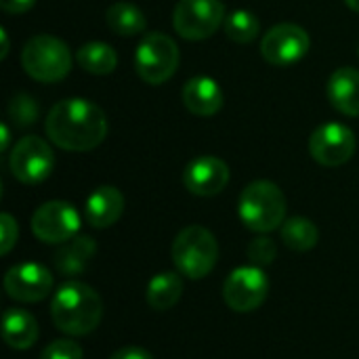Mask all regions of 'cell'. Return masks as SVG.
<instances>
[{"mask_svg":"<svg viewBox=\"0 0 359 359\" xmlns=\"http://www.w3.org/2000/svg\"><path fill=\"white\" fill-rule=\"evenodd\" d=\"M44 130L48 139L65 151H93L107 137V118L97 103L72 97L53 105Z\"/></svg>","mask_w":359,"mask_h":359,"instance_id":"1","label":"cell"},{"mask_svg":"<svg viewBox=\"0 0 359 359\" xmlns=\"http://www.w3.org/2000/svg\"><path fill=\"white\" fill-rule=\"evenodd\" d=\"M50 320L67 337H86L103 320V301L84 282H65L50 301Z\"/></svg>","mask_w":359,"mask_h":359,"instance_id":"2","label":"cell"},{"mask_svg":"<svg viewBox=\"0 0 359 359\" xmlns=\"http://www.w3.org/2000/svg\"><path fill=\"white\" fill-rule=\"evenodd\" d=\"M238 215L250 231L269 233L286 221V196L273 181H252L240 194Z\"/></svg>","mask_w":359,"mask_h":359,"instance_id":"3","label":"cell"},{"mask_svg":"<svg viewBox=\"0 0 359 359\" xmlns=\"http://www.w3.org/2000/svg\"><path fill=\"white\" fill-rule=\"evenodd\" d=\"M170 255L177 271L183 278L202 280L219 261V244L206 227L189 225L177 233Z\"/></svg>","mask_w":359,"mask_h":359,"instance_id":"4","label":"cell"},{"mask_svg":"<svg viewBox=\"0 0 359 359\" xmlns=\"http://www.w3.org/2000/svg\"><path fill=\"white\" fill-rule=\"evenodd\" d=\"M21 65L29 78L50 84L69 74L72 55L63 40L50 34H38L25 42L21 50Z\"/></svg>","mask_w":359,"mask_h":359,"instance_id":"5","label":"cell"},{"mask_svg":"<svg viewBox=\"0 0 359 359\" xmlns=\"http://www.w3.org/2000/svg\"><path fill=\"white\" fill-rule=\"evenodd\" d=\"M179 59L181 55L177 42L162 32H151L143 36L135 50V69L143 82L160 86L175 76Z\"/></svg>","mask_w":359,"mask_h":359,"instance_id":"6","label":"cell"},{"mask_svg":"<svg viewBox=\"0 0 359 359\" xmlns=\"http://www.w3.org/2000/svg\"><path fill=\"white\" fill-rule=\"evenodd\" d=\"M221 0H179L175 6V29L185 40H206L225 23Z\"/></svg>","mask_w":359,"mask_h":359,"instance_id":"7","label":"cell"},{"mask_svg":"<svg viewBox=\"0 0 359 359\" xmlns=\"http://www.w3.org/2000/svg\"><path fill=\"white\" fill-rule=\"evenodd\" d=\"M267 294H269L267 273L257 265L233 269L223 284V299L227 307L238 313H250L259 309L265 303Z\"/></svg>","mask_w":359,"mask_h":359,"instance_id":"8","label":"cell"},{"mask_svg":"<svg viewBox=\"0 0 359 359\" xmlns=\"http://www.w3.org/2000/svg\"><path fill=\"white\" fill-rule=\"evenodd\" d=\"M55 156L50 145L40 137H23L11 151L8 166L17 181L23 185H38L53 172Z\"/></svg>","mask_w":359,"mask_h":359,"instance_id":"9","label":"cell"},{"mask_svg":"<svg viewBox=\"0 0 359 359\" xmlns=\"http://www.w3.org/2000/svg\"><path fill=\"white\" fill-rule=\"evenodd\" d=\"M309 34L297 23H278L261 40V53L267 63L288 67L299 63L309 53Z\"/></svg>","mask_w":359,"mask_h":359,"instance_id":"10","label":"cell"},{"mask_svg":"<svg viewBox=\"0 0 359 359\" xmlns=\"http://www.w3.org/2000/svg\"><path fill=\"white\" fill-rule=\"evenodd\" d=\"M78 229L80 215L63 200L44 202L32 217V233L44 244H65L78 233Z\"/></svg>","mask_w":359,"mask_h":359,"instance_id":"11","label":"cell"},{"mask_svg":"<svg viewBox=\"0 0 359 359\" xmlns=\"http://www.w3.org/2000/svg\"><path fill=\"white\" fill-rule=\"evenodd\" d=\"M309 151L313 160L326 168L343 166L355 154V135L341 122L322 124L309 139Z\"/></svg>","mask_w":359,"mask_h":359,"instance_id":"12","label":"cell"},{"mask_svg":"<svg viewBox=\"0 0 359 359\" xmlns=\"http://www.w3.org/2000/svg\"><path fill=\"white\" fill-rule=\"evenodd\" d=\"M53 276L40 263H19L4 273V290L19 303H40L50 294Z\"/></svg>","mask_w":359,"mask_h":359,"instance_id":"13","label":"cell"},{"mask_svg":"<svg viewBox=\"0 0 359 359\" xmlns=\"http://www.w3.org/2000/svg\"><path fill=\"white\" fill-rule=\"evenodd\" d=\"M229 183V166L215 156L191 160L183 170V185L189 194L210 198L221 194Z\"/></svg>","mask_w":359,"mask_h":359,"instance_id":"14","label":"cell"},{"mask_svg":"<svg viewBox=\"0 0 359 359\" xmlns=\"http://www.w3.org/2000/svg\"><path fill=\"white\" fill-rule=\"evenodd\" d=\"M124 212V196L111 185L97 187L84 202V219L95 229L111 227Z\"/></svg>","mask_w":359,"mask_h":359,"instance_id":"15","label":"cell"},{"mask_svg":"<svg viewBox=\"0 0 359 359\" xmlns=\"http://www.w3.org/2000/svg\"><path fill=\"white\" fill-rule=\"evenodd\" d=\"M183 105L200 118H210L223 107V90L219 82L210 76L189 78L181 93Z\"/></svg>","mask_w":359,"mask_h":359,"instance_id":"16","label":"cell"},{"mask_svg":"<svg viewBox=\"0 0 359 359\" xmlns=\"http://www.w3.org/2000/svg\"><path fill=\"white\" fill-rule=\"evenodd\" d=\"M328 99L345 116H359V72L353 67L337 69L328 80Z\"/></svg>","mask_w":359,"mask_h":359,"instance_id":"17","label":"cell"},{"mask_svg":"<svg viewBox=\"0 0 359 359\" xmlns=\"http://www.w3.org/2000/svg\"><path fill=\"white\" fill-rule=\"evenodd\" d=\"M97 252V244L90 236H74L61 244L55 252V267L61 276H80Z\"/></svg>","mask_w":359,"mask_h":359,"instance_id":"18","label":"cell"},{"mask_svg":"<svg viewBox=\"0 0 359 359\" xmlns=\"http://www.w3.org/2000/svg\"><path fill=\"white\" fill-rule=\"evenodd\" d=\"M2 339L11 349H29L38 341L36 318L25 309H6L2 318Z\"/></svg>","mask_w":359,"mask_h":359,"instance_id":"19","label":"cell"},{"mask_svg":"<svg viewBox=\"0 0 359 359\" xmlns=\"http://www.w3.org/2000/svg\"><path fill=\"white\" fill-rule=\"evenodd\" d=\"M181 294H183V278L179 271H162L154 276L145 290L147 305L156 311H168L179 303Z\"/></svg>","mask_w":359,"mask_h":359,"instance_id":"20","label":"cell"},{"mask_svg":"<svg viewBox=\"0 0 359 359\" xmlns=\"http://www.w3.org/2000/svg\"><path fill=\"white\" fill-rule=\"evenodd\" d=\"M105 21L109 25V29L122 38H130V36H139L145 32L147 27V19L143 15V11L130 2H116L107 8L105 13Z\"/></svg>","mask_w":359,"mask_h":359,"instance_id":"21","label":"cell"},{"mask_svg":"<svg viewBox=\"0 0 359 359\" xmlns=\"http://www.w3.org/2000/svg\"><path fill=\"white\" fill-rule=\"evenodd\" d=\"M78 65L95 76H107L116 69L118 65V55L116 50L105 44V42H86L78 48L76 53Z\"/></svg>","mask_w":359,"mask_h":359,"instance_id":"22","label":"cell"},{"mask_svg":"<svg viewBox=\"0 0 359 359\" xmlns=\"http://www.w3.org/2000/svg\"><path fill=\"white\" fill-rule=\"evenodd\" d=\"M280 236H282L284 244L290 250H297V252L313 250L318 246V242H320V229L307 217H290V219H286L284 225L280 227Z\"/></svg>","mask_w":359,"mask_h":359,"instance_id":"23","label":"cell"},{"mask_svg":"<svg viewBox=\"0 0 359 359\" xmlns=\"http://www.w3.org/2000/svg\"><path fill=\"white\" fill-rule=\"evenodd\" d=\"M225 34L229 40L238 42V44H248L252 42L259 32H261V23L257 19L255 13L246 11V8H238L233 13H229L225 17Z\"/></svg>","mask_w":359,"mask_h":359,"instance_id":"24","label":"cell"},{"mask_svg":"<svg viewBox=\"0 0 359 359\" xmlns=\"http://www.w3.org/2000/svg\"><path fill=\"white\" fill-rule=\"evenodd\" d=\"M8 116L17 126H29L38 120V103L34 97L19 93L8 103Z\"/></svg>","mask_w":359,"mask_h":359,"instance_id":"25","label":"cell"},{"mask_svg":"<svg viewBox=\"0 0 359 359\" xmlns=\"http://www.w3.org/2000/svg\"><path fill=\"white\" fill-rule=\"evenodd\" d=\"M278 257V246L271 238L267 236H261L257 240H252L248 244V259L252 261V265L257 267H267L276 261Z\"/></svg>","mask_w":359,"mask_h":359,"instance_id":"26","label":"cell"},{"mask_svg":"<svg viewBox=\"0 0 359 359\" xmlns=\"http://www.w3.org/2000/svg\"><path fill=\"white\" fill-rule=\"evenodd\" d=\"M84 351L76 341L69 339H59L46 345L40 353V359H82Z\"/></svg>","mask_w":359,"mask_h":359,"instance_id":"27","label":"cell"},{"mask_svg":"<svg viewBox=\"0 0 359 359\" xmlns=\"http://www.w3.org/2000/svg\"><path fill=\"white\" fill-rule=\"evenodd\" d=\"M17 236H19L17 221L8 212H2L0 215V255H8L13 250Z\"/></svg>","mask_w":359,"mask_h":359,"instance_id":"28","label":"cell"},{"mask_svg":"<svg viewBox=\"0 0 359 359\" xmlns=\"http://www.w3.org/2000/svg\"><path fill=\"white\" fill-rule=\"evenodd\" d=\"M34 4H36V0H0V8L8 15L27 13Z\"/></svg>","mask_w":359,"mask_h":359,"instance_id":"29","label":"cell"},{"mask_svg":"<svg viewBox=\"0 0 359 359\" xmlns=\"http://www.w3.org/2000/svg\"><path fill=\"white\" fill-rule=\"evenodd\" d=\"M109 359H154V358H151V353H149V351H145L143 347H135V345H130V347H122V349H118L116 353H111V358Z\"/></svg>","mask_w":359,"mask_h":359,"instance_id":"30","label":"cell"},{"mask_svg":"<svg viewBox=\"0 0 359 359\" xmlns=\"http://www.w3.org/2000/svg\"><path fill=\"white\" fill-rule=\"evenodd\" d=\"M0 149L2 151H6L8 149V141H11V130H8V126L6 124H0Z\"/></svg>","mask_w":359,"mask_h":359,"instance_id":"31","label":"cell"},{"mask_svg":"<svg viewBox=\"0 0 359 359\" xmlns=\"http://www.w3.org/2000/svg\"><path fill=\"white\" fill-rule=\"evenodd\" d=\"M0 38H2V50H0V59H4V57L8 55V34H6V29H4V27L0 29Z\"/></svg>","mask_w":359,"mask_h":359,"instance_id":"32","label":"cell"},{"mask_svg":"<svg viewBox=\"0 0 359 359\" xmlns=\"http://www.w3.org/2000/svg\"><path fill=\"white\" fill-rule=\"evenodd\" d=\"M345 2H347L349 8H353V11H358L359 13V0H345Z\"/></svg>","mask_w":359,"mask_h":359,"instance_id":"33","label":"cell"},{"mask_svg":"<svg viewBox=\"0 0 359 359\" xmlns=\"http://www.w3.org/2000/svg\"><path fill=\"white\" fill-rule=\"evenodd\" d=\"M358 55H359V46H358Z\"/></svg>","mask_w":359,"mask_h":359,"instance_id":"34","label":"cell"}]
</instances>
